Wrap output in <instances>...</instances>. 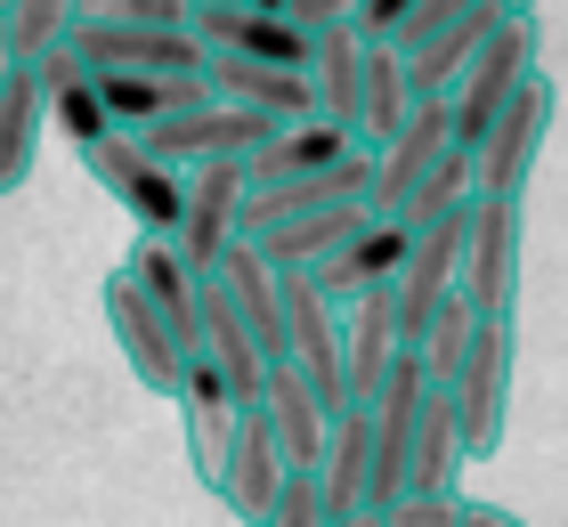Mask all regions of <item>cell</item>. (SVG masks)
Instances as JSON below:
<instances>
[{
  "label": "cell",
  "mask_w": 568,
  "mask_h": 527,
  "mask_svg": "<svg viewBox=\"0 0 568 527\" xmlns=\"http://www.w3.org/2000/svg\"><path fill=\"white\" fill-rule=\"evenodd\" d=\"M268 527H333V519H325V487H317V479H293V495H284V511H276Z\"/></svg>",
  "instance_id": "cell-29"
},
{
  "label": "cell",
  "mask_w": 568,
  "mask_h": 527,
  "mask_svg": "<svg viewBox=\"0 0 568 527\" xmlns=\"http://www.w3.org/2000/svg\"><path fill=\"white\" fill-rule=\"evenodd\" d=\"M455 470H463V414H455V389H430L423 406V430H415V479L406 495H438V504H455Z\"/></svg>",
  "instance_id": "cell-23"
},
{
  "label": "cell",
  "mask_w": 568,
  "mask_h": 527,
  "mask_svg": "<svg viewBox=\"0 0 568 527\" xmlns=\"http://www.w3.org/2000/svg\"><path fill=\"white\" fill-rule=\"evenodd\" d=\"M520 260H528L520 203H504V195H479L471 252H463V308H471L479 325H511V308H520Z\"/></svg>",
  "instance_id": "cell-6"
},
{
  "label": "cell",
  "mask_w": 568,
  "mask_h": 527,
  "mask_svg": "<svg viewBox=\"0 0 568 527\" xmlns=\"http://www.w3.org/2000/svg\"><path fill=\"white\" fill-rule=\"evenodd\" d=\"M179 422H187V463H195V479L203 487H220L227 479V455H236V422L244 406L227 398V382H220V365H187V382H179Z\"/></svg>",
  "instance_id": "cell-14"
},
{
  "label": "cell",
  "mask_w": 568,
  "mask_h": 527,
  "mask_svg": "<svg viewBox=\"0 0 568 527\" xmlns=\"http://www.w3.org/2000/svg\"><path fill=\"white\" fill-rule=\"evenodd\" d=\"M212 90L244 114H268L276 130H301V122H325L317 114V82L308 73H276V65H236V58H212Z\"/></svg>",
  "instance_id": "cell-18"
},
{
  "label": "cell",
  "mask_w": 568,
  "mask_h": 527,
  "mask_svg": "<svg viewBox=\"0 0 568 527\" xmlns=\"http://www.w3.org/2000/svg\"><path fill=\"white\" fill-rule=\"evenodd\" d=\"M106 325H114V349H122V365L139 374V389H154V398H171V406H179L187 357H179V341L154 325V308L139 301V276H131V268H114V276H106Z\"/></svg>",
  "instance_id": "cell-11"
},
{
  "label": "cell",
  "mask_w": 568,
  "mask_h": 527,
  "mask_svg": "<svg viewBox=\"0 0 568 527\" xmlns=\"http://www.w3.org/2000/svg\"><path fill=\"white\" fill-rule=\"evenodd\" d=\"M471 341H479V316L471 308H463V293L447 301V308H438V325L423 333V374H430V389H455L463 382V365H471Z\"/></svg>",
  "instance_id": "cell-27"
},
{
  "label": "cell",
  "mask_w": 568,
  "mask_h": 527,
  "mask_svg": "<svg viewBox=\"0 0 568 527\" xmlns=\"http://www.w3.org/2000/svg\"><path fill=\"white\" fill-rule=\"evenodd\" d=\"M342 333H349V398L374 406L382 382H390L398 357H406V341H398V284H382V293L349 301V308H342Z\"/></svg>",
  "instance_id": "cell-16"
},
{
  "label": "cell",
  "mask_w": 568,
  "mask_h": 527,
  "mask_svg": "<svg viewBox=\"0 0 568 527\" xmlns=\"http://www.w3.org/2000/svg\"><path fill=\"white\" fill-rule=\"evenodd\" d=\"M463 527H528V519L504 511V504H471V495H463Z\"/></svg>",
  "instance_id": "cell-30"
},
{
  "label": "cell",
  "mask_w": 568,
  "mask_h": 527,
  "mask_svg": "<svg viewBox=\"0 0 568 527\" xmlns=\"http://www.w3.org/2000/svg\"><path fill=\"white\" fill-rule=\"evenodd\" d=\"M504 24V0H423L406 24V82L415 98H455V82L471 73V58L487 49V33Z\"/></svg>",
  "instance_id": "cell-4"
},
{
  "label": "cell",
  "mask_w": 568,
  "mask_h": 527,
  "mask_svg": "<svg viewBox=\"0 0 568 527\" xmlns=\"http://www.w3.org/2000/svg\"><path fill=\"white\" fill-rule=\"evenodd\" d=\"M552 105H560V90L536 73L520 90V105H511V114L487 130V146H479V195H504V203L528 195V171H536V154L552 139Z\"/></svg>",
  "instance_id": "cell-9"
},
{
  "label": "cell",
  "mask_w": 568,
  "mask_h": 527,
  "mask_svg": "<svg viewBox=\"0 0 568 527\" xmlns=\"http://www.w3.org/2000/svg\"><path fill=\"white\" fill-rule=\"evenodd\" d=\"M520 341H511V325H479L471 341V365H463L455 382V414H463V463H487L504 446V422H511V357Z\"/></svg>",
  "instance_id": "cell-7"
},
{
  "label": "cell",
  "mask_w": 568,
  "mask_h": 527,
  "mask_svg": "<svg viewBox=\"0 0 568 527\" xmlns=\"http://www.w3.org/2000/svg\"><path fill=\"white\" fill-rule=\"evenodd\" d=\"M122 268L139 276V301L154 308V325H163L179 341V357H203V276L187 268V252L179 244H131V260Z\"/></svg>",
  "instance_id": "cell-12"
},
{
  "label": "cell",
  "mask_w": 568,
  "mask_h": 527,
  "mask_svg": "<svg viewBox=\"0 0 568 527\" xmlns=\"http://www.w3.org/2000/svg\"><path fill=\"white\" fill-rule=\"evenodd\" d=\"M406 260H415V227H398V220H374L357 244L333 260V268L317 276L325 293H333V308H349V301H366V293H382V284H398L406 276Z\"/></svg>",
  "instance_id": "cell-19"
},
{
  "label": "cell",
  "mask_w": 568,
  "mask_h": 527,
  "mask_svg": "<svg viewBox=\"0 0 568 527\" xmlns=\"http://www.w3.org/2000/svg\"><path fill=\"white\" fill-rule=\"evenodd\" d=\"M471 203H479V154H471V146H455L447 163L423 179V195L406 203V220H398V227H438V220H455V211H471Z\"/></svg>",
  "instance_id": "cell-26"
},
{
  "label": "cell",
  "mask_w": 568,
  "mask_h": 527,
  "mask_svg": "<svg viewBox=\"0 0 568 527\" xmlns=\"http://www.w3.org/2000/svg\"><path fill=\"white\" fill-rule=\"evenodd\" d=\"M415 9H423V0H357V33H366V49H406Z\"/></svg>",
  "instance_id": "cell-28"
},
{
  "label": "cell",
  "mask_w": 568,
  "mask_h": 527,
  "mask_svg": "<svg viewBox=\"0 0 568 527\" xmlns=\"http://www.w3.org/2000/svg\"><path fill=\"white\" fill-rule=\"evenodd\" d=\"M212 284L236 301V316L252 325V341H261V357L284 365V276H276L252 244H236V252H227V268H220Z\"/></svg>",
  "instance_id": "cell-20"
},
{
  "label": "cell",
  "mask_w": 568,
  "mask_h": 527,
  "mask_svg": "<svg viewBox=\"0 0 568 527\" xmlns=\"http://www.w3.org/2000/svg\"><path fill=\"white\" fill-rule=\"evenodd\" d=\"M308 82H317V114L325 122L357 130V98H366V33H357V9L317 33V65H308Z\"/></svg>",
  "instance_id": "cell-22"
},
{
  "label": "cell",
  "mask_w": 568,
  "mask_h": 527,
  "mask_svg": "<svg viewBox=\"0 0 568 527\" xmlns=\"http://www.w3.org/2000/svg\"><path fill=\"white\" fill-rule=\"evenodd\" d=\"M90 179L122 203V220L139 227V244H179V227H187V171H171L163 154H146L139 139H106L90 154Z\"/></svg>",
  "instance_id": "cell-5"
},
{
  "label": "cell",
  "mask_w": 568,
  "mask_h": 527,
  "mask_svg": "<svg viewBox=\"0 0 568 527\" xmlns=\"http://www.w3.org/2000/svg\"><path fill=\"white\" fill-rule=\"evenodd\" d=\"M41 130H49V98L41 73H17L9 98H0V195H17L41 163Z\"/></svg>",
  "instance_id": "cell-24"
},
{
  "label": "cell",
  "mask_w": 568,
  "mask_h": 527,
  "mask_svg": "<svg viewBox=\"0 0 568 527\" xmlns=\"http://www.w3.org/2000/svg\"><path fill=\"white\" fill-rule=\"evenodd\" d=\"M261 414H268V430H276V446H284V463H293L301 479H317L325 455H333V422H342V414H333L317 389H308L301 365H268Z\"/></svg>",
  "instance_id": "cell-13"
},
{
  "label": "cell",
  "mask_w": 568,
  "mask_h": 527,
  "mask_svg": "<svg viewBox=\"0 0 568 527\" xmlns=\"http://www.w3.org/2000/svg\"><path fill=\"white\" fill-rule=\"evenodd\" d=\"M187 33L203 41V58L276 65V73H308L317 65V41L293 24L284 0H187Z\"/></svg>",
  "instance_id": "cell-3"
},
{
  "label": "cell",
  "mask_w": 568,
  "mask_h": 527,
  "mask_svg": "<svg viewBox=\"0 0 568 527\" xmlns=\"http://www.w3.org/2000/svg\"><path fill=\"white\" fill-rule=\"evenodd\" d=\"M455 154V98H423V114L398 130L390 154H374V220H406L423 179Z\"/></svg>",
  "instance_id": "cell-8"
},
{
  "label": "cell",
  "mask_w": 568,
  "mask_h": 527,
  "mask_svg": "<svg viewBox=\"0 0 568 527\" xmlns=\"http://www.w3.org/2000/svg\"><path fill=\"white\" fill-rule=\"evenodd\" d=\"M536 33H545V17L536 9H504V24L487 33V49L471 58V73L455 82V146H487V130H496L520 90L536 82Z\"/></svg>",
  "instance_id": "cell-2"
},
{
  "label": "cell",
  "mask_w": 568,
  "mask_h": 527,
  "mask_svg": "<svg viewBox=\"0 0 568 527\" xmlns=\"http://www.w3.org/2000/svg\"><path fill=\"white\" fill-rule=\"evenodd\" d=\"M325 487V519H366V495H374V414L349 406L333 422V455L317 470Z\"/></svg>",
  "instance_id": "cell-21"
},
{
  "label": "cell",
  "mask_w": 568,
  "mask_h": 527,
  "mask_svg": "<svg viewBox=\"0 0 568 527\" xmlns=\"http://www.w3.org/2000/svg\"><path fill=\"white\" fill-rule=\"evenodd\" d=\"M73 58L98 73H154V82H195L212 73L203 41L187 33V0H73Z\"/></svg>",
  "instance_id": "cell-1"
},
{
  "label": "cell",
  "mask_w": 568,
  "mask_h": 527,
  "mask_svg": "<svg viewBox=\"0 0 568 527\" xmlns=\"http://www.w3.org/2000/svg\"><path fill=\"white\" fill-rule=\"evenodd\" d=\"M0 17H9L17 73H41L49 58L73 49V0H0Z\"/></svg>",
  "instance_id": "cell-25"
},
{
  "label": "cell",
  "mask_w": 568,
  "mask_h": 527,
  "mask_svg": "<svg viewBox=\"0 0 568 527\" xmlns=\"http://www.w3.org/2000/svg\"><path fill=\"white\" fill-rule=\"evenodd\" d=\"M366 154V139L342 122H301V130H284V139L252 163V195H276V188H301V179H325V171H342Z\"/></svg>",
  "instance_id": "cell-17"
},
{
  "label": "cell",
  "mask_w": 568,
  "mask_h": 527,
  "mask_svg": "<svg viewBox=\"0 0 568 527\" xmlns=\"http://www.w3.org/2000/svg\"><path fill=\"white\" fill-rule=\"evenodd\" d=\"M41 98H49V130H58V139H65L73 154H82V163H90V154L114 139V114H106V82H98V65H82L73 49H65V58H49V65H41Z\"/></svg>",
  "instance_id": "cell-15"
},
{
  "label": "cell",
  "mask_w": 568,
  "mask_h": 527,
  "mask_svg": "<svg viewBox=\"0 0 568 527\" xmlns=\"http://www.w3.org/2000/svg\"><path fill=\"white\" fill-rule=\"evenodd\" d=\"M293 479H301V470L284 463V446H276V430H268V414L252 406V414L236 422V455H227L220 504L236 511L244 527H268V519L284 511V495H293Z\"/></svg>",
  "instance_id": "cell-10"
}]
</instances>
